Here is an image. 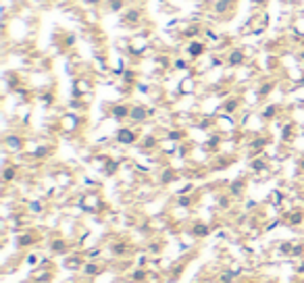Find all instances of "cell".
Wrapping results in <instances>:
<instances>
[{"label": "cell", "mask_w": 304, "mask_h": 283, "mask_svg": "<svg viewBox=\"0 0 304 283\" xmlns=\"http://www.w3.org/2000/svg\"><path fill=\"white\" fill-rule=\"evenodd\" d=\"M142 19H144V9L138 7V5H129L121 15V25L132 27V29H140Z\"/></svg>", "instance_id": "6da1fadb"}, {"label": "cell", "mask_w": 304, "mask_h": 283, "mask_svg": "<svg viewBox=\"0 0 304 283\" xmlns=\"http://www.w3.org/2000/svg\"><path fill=\"white\" fill-rule=\"evenodd\" d=\"M208 50V44L202 40V38H196V40H190L188 42V46H186V52L192 60H196V58H202L204 52Z\"/></svg>", "instance_id": "7a4b0ae2"}, {"label": "cell", "mask_w": 304, "mask_h": 283, "mask_svg": "<svg viewBox=\"0 0 304 283\" xmlns=\"http://www.w3.org/2000/svg\"><path fill=\"white\" fill-rule=\"evenodd\" d=\"M244 60H246L244 48H231L227 52V65L229 67H240V65H244Z\"/></svg>", "instance_id": "3957f363"}, {"label": "cell", "mask_w": 304, "mask_h": 283, "mask_svg": "<svg viewBox=\"0 0 304 283\" xmlns=\"http://www.w3.org/2000/svg\"><path fill=\"white\" fill-rule=\"evenodd\" d=\"M117 142L119 144H134L136 142V132H134V129H119V132H117Z\"/></svg>", "instance_id": "277c9868"}, {"label": "cell", "mask_w": 304, "mask_h": 283, "mask_svg": "<svg viewBox=\"0 0 304 283\" xmlns=\"http://www.w3.org/2000/svg\"><path fill=\"white\" fill-rule=\"evenodd\" d=\"M217 123H219V129H221V132H231V129L235 127V121H233L229 115L219 117V119H217Z\"/></svg>", "instance_id": "5b68a950"}, {"label": "cell", "mask_w": 304, "mask_h": 283, "mask_svg": "<svg viewBox=\"0 0 304 283\" xmlns=\"http://www.w3.org/2000/svg\"><path fill=\"white\" fill-rule=\"evenodd\" d=\"M129 117H132L134 121H138V123H142L148 117V113H146V108H142V106H134L132 111H129Z\"/></svg>", "instance_id": "8992f818"}, {"label": "cell", "mask_w": 304, "mask_h": 283, "mask_svg": "<svg viewBox=\"0 0 304 283\" xmlns=\"http://www.w3.org/2000/svg\"><path fill=\"white\" fill-rule=\"evenodd\" d=\"M85 92H90V81L88 79H77L75 81V94L83 96Z\"/></svg>", "instance_id": "52a82bcc"}, {"label": "cell", "mask_w": 304, "mask_h": 283, "mask_svg": "<svg viewBox=\"0 0 304 283\" xmlns=\"http://www.w3.org/2000/svg\"><path fill=\"white\" fill-rule=\"evenodd\" d=\"M96 69L98 71H106L108 69V62H106V56H96Z\"/></svg>", "instance_id": "ba28073f"}, {"label": "cell", "mask_w": 304, "mask_h": 283, "mask_svg": "<svg viewBox=\"0 0 304 283\" xmlns=\"http://www.w3.org/2000/svg\"><path fill=\"white\" fill-rule=\"evenodd\" d=\"M181 92H194V79L192 77H188V79H184L181 81Z\"/></svg>", "instance_id": "9c48e42d"}, {"label": "cell", "mask_w": 304, "mask_h": 283, "mask_svg": "<svg viewBox=\"0 0 304 283\" xmlns=\"http://www.w3.org/2000/svg\"><path fill=\"white\" fill-rule=\"evenodd\" d=\"M129 111H132V108H127V106H115V117H119V119H123V117H127L129 115Z\"/></svg>", "instance_id": "30bf717a"}, {"label": "cell", "mask_w": 304, "mask_h": 283, "mask_svg": "<svg viewBox=\"0 0 304 283\" xmlns=\"http://www.w3.org/2000/svg\"><path fill=\"white\" fill-rule=\"evenodd\" d=\"M173 67H175V69H177V71H186V69H188V67H190V65H188V62H186V60H181V58H177V60H175V62H173Z\"/></svg>", "instance_id": "8fae6325"}, {"label": "cell", "mask_w": 304, "mask_h": 283, "mask_svg": "<svg viewBox=\"0 0 304 283\" xmlns=\"http://www.w3.org/2000/svg\"><path fill=\"white\" fill-rule=\"evenodd\" d=\"M67 48H73V44H75V36L73 34H67V38H65V42H63Z\"/></svg>", "instance_id": "7c38bea8"}, {"label": "cell", "mask_w": 304, "mask_h": 283, "mask_svg": "<svg viewBox=\"0 0 304 283\" xmlns=\"http://www.w3.org/2000/svg\"><path fill=\"white\" fill-rule=\"evenodd\" d=\"M7 144H11V148H17V150L21 148V140H15V138H9Z\"/></svg>", "instance_id": "4fadbf2b"}, {"label": "cell", "mask_w": 304, "mask_h": 283, "mask_svg": "<svg viewBox=\"0 0 304 283\" xmlns=\"http://www.w3.org/2000/svg\"><path fill=\"white\" fill-rule=\"evenodd\" d=\"M202 3H204V5H206V7H212V5H215V3H217V0H202Z\"/></svg>", "instance_id": "5bb4252c"}, {"label": "cell", "mask_w": 304, "mask_h": 283, "mask_svg": "<svg viewBox=\"0 0 304 283\" xmlns=\"http://www.w3.org/2000/svg\"><path fill=\"white\" fill-rule=\"evenodd\" d=\"M159 3H161V5H165V3H167V0H159Z\"/></svg>", "instance_id": "9a60e30c"}, {"label": "cell", "mask_w": 304, "mask_h": 283, "mask_svg": "<svg viewBox=\"0 0 304 283\" xmlns=\"http://www.w3.org/2000/svg\"><path fill=\"white\" fill-rule=\"evenodd\" d=\"M300 15H302V17H304V9H302V11H300Z\"/></svg>", "instance_id": "2e32d148"}, {"label": "cell", "mask_w": 304, "mask_h": 283, "mask_svg": "<svg viewBox=\"0 0 304 283\" xmlns=\"http://www.w3.org/2000/svg\"><path fill=\"white\" fill-rule=\"evenodd\" d=\"M302 169H304V161H302Z\"/></svg>", "instance_id": "e0dca14e"}]
</instances>
